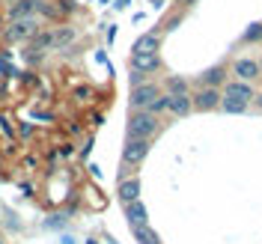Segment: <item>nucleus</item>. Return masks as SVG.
Wrapping results in <instances>:
<instances>
[{
    "instance_id": "nucleus-4",
    "label": "nucleus",
    "mask_w": 262,
    "mask_h": 244,
    "mask_svg": "<svg viewBox=\"0 0 262 244\" xmlns=\"http://www.w3.org/2000/svg\"><path fill=\"white\" fill-rule=\"evenodd\" d=\"M161 96L158 83L143 81L140 86H131V110H149V104Z\"/></svg>"
},
{
    "instance_id": "nucleus-36",
    "label": "nucleus",
    "mask_w": 262,
    "mask_h": 244,
    "mask_svg": "<svg viewBox=\"0 0 262 244\" xmlns=\"http://www.w3.org/2000/svg\"><path fill=\"white\" fill-rule=\"evenodd\" d=\"M0 33H3V15H0Z\"/></svg>"
},
{
    "instance_id": "nucleus-15",
    "label": "nucleus",
    "mask_w": 262,
    "mask_h": 244,
    "mask_svg": "<svg viewBox=\"0 0 262 244\" xmlns=\"http://www.w3.org/2000/svg\"><path fill=\"white\" fill-rule=\"evenodd\" d=\"M131 232H134L137 244H161V235H158L155 229L149 227V224H146V227H134Z\"/></svg>"
},
{
    "instance_id": "nucleus-40",
    "label": "nucleus",
    "mask_w": 262,
    "mask_h": 244,
    "mask_svg": "<svg viewBox=\"0 0 262 244\" xmlns=\"http://www.w3.org/2000/svg\"><path fill=\"white\" fill-rule=\"evenodd\" d=\"M0 220H3V217H0Z\"/></svg>"
},
{
    "instance_id": "nucleus-35",
    "label": "nucleus",
    "mask_w": 262,
    "mask_h": 244,
    "mask_svg": "<svg viewBox=\"0 0 262 244\" xmlns=\"http://www.w3.org/2000/svg\"><path fill=\"white\" fill-rule=\"evenodd\" d=\"M256 107H259V110H262V93H259V96H256Z\"/></svg>"
},
{
    "instance_id": "nucleus-34",
    "label": "nucleus",
    "mask_w": 262,
    "mask_h": 244,
    "mask_svg": "<svg viewBox=\"0 0 262 244\" xmlns=\"http://www.w3.org/2000/svg\"><path fill=\"white\" fill-rule=\"evenodd\" d=\"M173 3H182V6H191L194 0H173Z\"/></svg>"
},
{
    "instance_id": "nucleus-3",
    "label": "nucleus",
    "mask_w": 262,
    "mask_h": 244,
    "mask_svg": "<svg viewBox=\"0 0 262 244\" xmlns=\"http://www.w3.org/2000/svg\"><path fill=\"white\" fill-rule=\"evenodd\" d=\"M149 149H152V140H137V137H128L125 146H122V164L125 167H137V164L146 161Z\"/></svg>"
},
{
    "instance_id": "nucleus-33",
    "label": "nucleus",
    "mask_w": 262,
    "mask_h": 244,
    "mask_svg": "<svg viewBox=\"0 0 262 244\" xmlns=\"http://www.w3.org/2000/svg\"><path fill=\"white\" fill-rule=\"evenodd\" d=\"M60 241H63V244H75V238H72V235H63Z\"/></svg>"
},
{
    "instance_id": "nucleus-18",
    "label": "nucleus",
    "mask_w": 262,
    "mask_h": 244,
    "mask_svg": "<svg viewBox=\"0 0 262 244\" xmlns=\"http://www.w3.org/2000/svg\"><path fill=\"white\" fill-rule=\"evenodd\" d=\"M242 42H247V45H250V42H262V24H250L247 33L242 36Z\"/></svg>"
},
{
    "instance_id": "nucleus-6",
    "label": "nucleus",
    "mask_w": 262,
    "mask_h": 244,
    "mask_svg": "<svg viewBox=\"0 0 262 244\" xmlns=\"http://www.w3.org/2000/svg\"><path fill=\"white\" fill-rule=\"evenodd\" d=\"M253 96V86L247 81H229L224 83V101H238V104H250Z\"/></svg>"
},
{
    "instance_id": "nucleus-11",
    "label": "nucleus",
    "mask_w": 262,
    "mask_h": 244,
    "mask_svg": "<svg viewBox=\"0 0 262 244\" xmlns=\"http://www.w3.org/2000/svg\"><path fill=\"white\" fill-rule=\"evenodd\" d=\"M191 110H194V98H191V93H185V96H170V93H167V114L188 116Z\"/></svg>"
},
{
    "instance_id": "nucleus-37",
    "label": "nucleus",
    "mask_w": 262,
    "mask_h": 244,
    "mask_svg": "<svg viewBox=\"0 0 262 244\" xmlns=\"http://www.w3.org/2000/svg\"><path fill=\"white\" fill-rule=\"evenodd\" d=\"M86 244H96V241H93V238H90V241H86Z\"/></svg>"
},
{
    "instance_id": "nucleus-23",
    "label": "nucleus",
    "mask_w": 262,
    "mask_h": 244,
    "mask_svg": "<svg viewBox=\"0 0 262 244\" xmlns=\"http://www.w3.org/2000/svg\"><path fill=\"white\" fill-rule=\"evenodd\" d=\"M221 107L227 110V114H245L247 104H238V101H221Z\"/></svg>"
},
{
    "instance_id": "nucleus-31",
    "label": "nucleus",
    "mask_w": 262,
    "mask_h": 244,
    "mask_svg": "<svg viewBox=\"0 0 262 244\" xmlns=\"http://www.w3.org/2000/svg\"><path fill=\"white\" fill-rule=\"evenodd\" d=\"M18 188H21V191H24V196H33V185H30V182H21V185H18Z\"/></svg>"
},
{
    "instance_id": "nucleus-16",
    "label": "nucleus",
    "mask_w": 262,
    "mask_h": 244,
    "mask_svg": "<svg viewBox=\"0 0 262 244\" xmlns=\"http://www.w3.org/2000/svg\"><path fill=\"white\" fill-rule=\"evenodd\" d=\"M164 86H167L170 96H185V93H191V83L185 81V78H179V75H170Z\"/></svg>"
},
{
    "instance_id": "nucleus-22",
    "label": "nucleus",
    "mask_w": 262,
    "mask_h": 244,
    "mask_svg": "<svg viewBox=\"0 0 262 244\" xmlns=\"http://www.w3.org/2000/svg\"><path fill=\"white\" fill-rule=\"evenodd\" d=\"M66 220H69L66 214H54V217H48L42 227H45V229H60V227H66Z\"/></svg>"
},
{
    "instance_id": "nucleus-2",
    "label": "nucleus",
    "mask_w": 262,
    "mask_h": 244,
    "mask_svg": "<svg viewBox=\"0 0 262 244\" xmlns=\"http://www.w3.org/2000/svg\"><path fill=\"white\" fill-rule=\"evenodd\" d=\"M36 33H39V18L27 15V18H18V21H6L3 39H6L9 45H12V42H30Z\"/></svg>"
},
{
    "instance_id": "nucleus-24",
    "label": "nucleus",
    "mask_w": 262,
    "mask_h": 244,
    "mask_svg": "<svg viewBox=\"0 0 262 244\" xmlns=\"http://www.w3.org/2000/svg\"><path fill=\"white\" fill-rule=\"evenodd\" d=\"M75 9H78V6H75V0H60V3H57V12H60V18H63V15H72Z\"/></svg>"
},
{
    "instance_id": "nucleus-26",
    "label": "nucleus",
    "mask_w": 262,
    "mask_h": 244,
    "mask_svg": "<svg viewBox=\"0 0 262 244\" xmlns=\"http://www.w3.org/2000/svg\"><path fill=\"white\" fill-rule=\"evenodd\" d=\"M21 164H24V170H36V164H39V161H36L33 155H24V161H21Z\"/></svg>"
},
{
    "instance_id": "nucleus-25",
    "label": "nucleus",
    "mask_w": 262,
    "mask_h": 244,
    "mask_svg": "<svg viewBox=\"0 0 262 244\" xmlns=\"http://www.w3.org/2000/svg\"><path fill=\"white\" fill-rule=\"evenodd\" d=\"M0 75H6V78H18L21 72H18L15 65L9 63V60H0Z\"/></svg>"
},
{
    "instance_id": "nucleus-1",
    "label": "nucleus",
    "mask_w": 262,
    "mask_h": 244,
    "mask_svg": "<svg viewBox=\"0 0 262 244\" xmlns=\"http://www.w3.org/2000/svg\"><path fill=\"white\" fill-rule=\"evenodd\" d=\"M161 128V119L149 110H131L128 116V137H137V140H152Z\"/></svg>"
},
{
    "instance_id": "nucleus-20",
    "label": "nucleus",
    "mask_w": 262,
    "mask_h": 244,
    "mask_svg": "<svg viewBox=\"0 0 262 244\" xmlns=\"http://www.w3.org/2000/svg\"><path fill=\"white\" fill-rule=\"evenodd\" d=\"M36 134V125L33 122H18V140H30Z\"/></svg>"
},
{
    "instance_id": "nucleus-7",
    "label": "nucleus",
    "mask_w": 262,
    "mask_h": 244,
    "mask_svg": "<svg viewBox=\"0 0 262 244\" xmlns=\"http://www.w3.org/2000/svg\"><path fill=\"white\" fill-rule=\"evenodd\" d=\"M161 69V57L158 54H131V72H140V75H152Z\"/></svg>"
},
{
    "instance_id": "nucleus-28",
    "label": "nucleus",
    "mask_w": 262,
    "mask_h": 244,
    "mask_svg": "<svg viewBox=\"0 0 262 244\" xmlns=\"http://www.w3.org/2000/svg\"><path fill=\"white\" fill-rule=\"evenodd\" d=\"M60 155H63V158H72V155H75V149H72V143H66V146H60Z\"/></svg>"
},
{
    "instance_id": "nucleus-9",
    "label": "nucleus",
    "mask_w": 262,
    "mask_h": 244,
    "mask_svg": "<svg viewBox=\"0 0 262 244\" xmlns=\"http://www.w3.org/2000/svg\"><path fill=\"white\" fill-rule=\"evenodd\" d=\"M125 220H128V227H146L149 224V212H146V203L143 199H134L125 206Z\"/></svg>"
},
{
    "instance_id": "nucleus-12",
    "label": "nucleus",
    "mask_w": 262,
    "mask_h": 244,
    "mask_svg": "<svg viewBox=\"0 0 262 244\" xmlns=\"http://www.w3.org/2000/svg\"><path fill=\"white\" fill-rule=\"evenodd\" d=\"M78 39V30L75 27H57V30H51V51H66L72 42Z\"/></svg>"
},
{
    "instance_id": "nucleus-10",
    "label": "nucleus",
    "mask_w": 262,
    "mask_h": 244,
    "mask_svg": "<svg viewBox=\"0 0 262 244\" xmlns=\"http://www.w3.org/2000/svg\"><path fill=\"white\" fill-rule=\"evenodd\" d=\"M158 51H161V36L158 33H143L131 45V54H158Z\"/></svg>"
},
{
    "instance_id": "nucleus-32",
    "label": "nucleus",
    "mask_w": 262,
    "mask_h": 244,
    "mask_svg": "<svg viewBox=\"0 0 262 244\" xmlns=\"http://www.w3.org/2000/svg\"><path fill=\"white\" fill-rule=\"evenodd\" d=\"M114 6H116V9H125V6H128V0H116Z\"/></svg>"
},
{
    "instance_id": "nucleus-27",
    "label": "nucleus",
    "mask_w": 262,
    "mask_h": 244,
    "mask_svg": "<svg viewBox=\"0 0 262 244\" xmlns=\"http://www.w3.org/2000/svg\"><path fill=\"white\" fill-rule=\"evenodd\" d=\"M179 21H182L179 15H176V18H170V21H164V30H167V33H170V30H176V24H179Z\"/></svg>"
},
{
    "instance_id": "nucleus-38",
    "label": "nucleus",
    "mask_w": 262,
    "mask_h": 244,
    "mask_svg": "<svg viewBox=\"0 0 262 244\" xmlns=\"http://www.w3.org/2000/svg\"><path fill=\"white\" fill-rule=\"evenodd\" d=\"M259 69H262V63H259Z\"/></svg>"
},
{
    "instance_id": "nucleus-19",
    "label": "nucleus",
    "mask_w": 262,
    "mask_h": 244,
    "mask_svg": "<svg viewBox=\"0 0 262 244\" xmlns=\"http://www.w3.org/2000/svg\"><path fill=\"white\" fill-rule=\"evenodd\" d=\"M149 114H155V116L167 114V93H164V96H158L152 104H149Z\"/></svg>"
},
{
    "instance_id": "nucleus-17",
    "label": "nucleus",
    "mask_w": 262,
    "mask_h": 244,
    "mask_svg": "<svg viewBox=\"0 0 262 244\" xmlns=\"http://www.w3.org/2000/svg\"><path fill=\"white\" fill-rule=\"evenodd\" d=\"M0 134L6 137V140H18V125H15V119L9 114H3L0 110Z\"/></svg>"
},
{
    "instance_id": "nucleus-5",
    "label": "nucleus",
    "mask_w": 262,
    "mask_h": 244,
    "mask_svg": "<svg viewBox=\"0 0 262 244\" xmlns=\"http://www.w3.org/2000/svg\"><path fill=\"white\" fill-rule=\"evenodd\" d=\"M191 98H194L196 110H217V107H221V101H224V93H221L217 86H200Z\"/></svg>"
},
{
    "instance_id": "nucleus-39",
    "label": "nucleus",
    "mask_w": 262,
    "mask_h": 244,
    "mask_svg": "<svg viewBox=\"0 0 262 244\" xmlns=\"http://www.w3.org/2000/svg\"><path fill=\"white\" fill-rule=\"evenodd\" d=\"M0 238H3V235H0Z\"/></svg>"
},
{
    "instance_id": "nucleus-14",
    "label": "nucleus",
    "mask_w": 262,
    "mask_h": 244,
    "mask_svg": "<svg viewBox=\"0 0 262 244\" xmlns=\"http://www.w3.org/2000/svg\"><path fill=\"white\" fill-rule=\"evenodd\" d=\"M200 81H203V86H221V83H227V69L224 65H212V69H206L200 75Z\"/></svg>"
},
{
    "instance_id": "nucleus-8",
    "label": "nucleus",
    "mask_w": 262,
    "mask_h": 244,
    "mask_svg": "<svg viewBox=\"0 0 262 244\" xmlns=\"http://www.w3.org/2000/svg\"><path fill=\"white\" fill-rule=\"evenodd\" d=\"M232 75H235V78H238V81H256V78H259L262 75V69H259V63H256V60H247V57H242V60H235V63H232Z\"/></svg>"
},
{
    "instance_id": "nucleus-30",
    "label": "nucleus",
    "mask_w": 262,
    "mask_h": 244,
    "mask_svg": "<svg viewBox=\"0 0 262 244\" xmlns=\"http://www.w3.org/2000/svg\"><path fill=\"white\" fill-rule=\"evenodd\" d=\"M90 152H93V137H90V140H86V143H83V146H81V155H83V158H86Z\"/></svg>"
},
{
    "instance_id": "nucleus-29",
    "label": "nucleus",
    "mask_w": 262,
    "mask_h": 244,
    "mask_svg": "<svg viewBox=\"0 0 262 244\" xmlns=\"http://www.w3.org/2000/svg\"><path fill=\"white\" fill-rule=\"evenodd\" d=\"M3 155H15V140H6V146H3Z\"/></svg>"
},
{
    "instance_id": "nucleus-13",
    "label": "nucleus",
    "mask_w": 262,
    "mask_h": 244,
    "mask_svg": "<svg viewBox=\"0 0 262 244\" xmlns=\"http://www.w3.org/2000/svg\"><path fill=\"white\" fill-rule=\"evenodd\" d=\"M116 196H119L122 206H128V203H134V199H140V179H122L119 182V188H116Z\"/></svg>"
},
{
    "instance_id": "nucleus-21",
    "label": "nucleus",
    "mask_w": 262,
    "mask_h": 244,
    "mask_svg": "<svg viewBox=\"0 0 262 244\" xmlns=\"http://www.w3.org/2000/svg\"><path fill=\"white\" fill-rule=\"evenodd\" d=\"M75 101H81V104H86L90 98H93V86H75Z\"/></svg>"
}]
</instances>
